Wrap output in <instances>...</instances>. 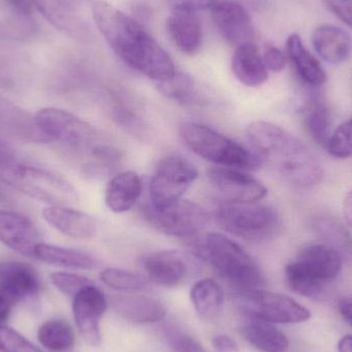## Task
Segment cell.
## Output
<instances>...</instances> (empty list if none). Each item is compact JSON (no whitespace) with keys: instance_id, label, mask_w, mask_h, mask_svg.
Here are the masks:
<instances>
[{"instance_id":"cell-1","label":"cell","mask_w":352,"mask_h":352,"mask_svg":"<svg viewBox=\"0 0 352 352\" xmlns=\"http://www.w3.org/2000/svg\"><path fill=\"white\" fill-rule=\"evenodd\" d=\"M92 14L97 28L126 65L159 84L175 78L177 72L170 56L140 23L101 0L93 3Z\"/></svg>"},{"instance_id":"cell-2","label":"cell","mask_w":352,"mask_h":352,"mask_svg":"<svg viewBox=\"0 0 352 352\" xmlns=\"http://www.w3.org/2000/svg\"><path fill=\"white\" fill-rule=\"evenodd\" d=\"M252 152L263 164L276 170L298 188H309L324 179L322 164L305 144L276 124L252 122L246 129Z\"/></svg>"},{"instance_id":"cell-3","label":"cell","mask_w":352,"mask_h":352,"mask_svg":"<svg viewBox=\"0 0 352 352\" xmlns=\"http://www.w3.org/2000/svg\"><path fill=\"white\" fill-rule=\"evenodd\" d=\"M195 254L223 278L242 289L256 291L265 278L254 258L234 240L221 233H208L197 239Z\"/></svg>"},{"instance_id":"cell-4","label":"cell","mask_w":352,"mask_h":352,"mask_svg":"<svg viewBox=\"0 0 352 352\" xmlns=\"http://www.w3.org/2000/svg\"><path fill=\"white\" fill-rule=\"evenodd\" d=\"M343 258L322 243L305 246L285 267V280L291 291L309 299H320L328 283L342 271Z\"/></svg>"},{"instance_id":"cell-5","label":"cell","mask_w":352,"mask_h":352,"mask_svg":"<svg viewBox=\"0 0 352 352\" xmlns=\"http://www.w3.org/2000/svg\"><path fill=\"white\" fill-rule=\"evenodd\" d=\"M179 134L184 144L197 156L219 166L254 170L263 165L252 151L202 124L184 122L179 126Z\"/></svg>"},{"instance_id":"cell-6","label":"cell","mask_w":352,"mask_h":352,"mask_svg":"<svg viewBox=\"0 0 352 352\" xmlns=\"http://www.w3.org/2000/svg\"><path fill=\"white\" fill-rule=\"evenodd\" d=\"M0 180L14 190L49 205L67 206L78 200V190L66 178L43 167L14 163L0 170Z\"/></svg>"},{"instance_id":"cell-7","label":"cell","mask_w":352,"mask_h":352,"mask_svg":"<svg viewBox=\"0 0 352 352\" xmlns=\"http://www.w3.org/2000/svg\"><path fill=\"white\" fill-rule=\"evenodd\" d=\"M215 219L228 233L252 242L268 241L280 232L278 212L269 205L226 201L215 209Z\"/></svg>"},{"instance_id":"cell-8","label":"cell","mask_w":352,"mask_h":352,"mask_svg":"<svg viewBox=\"0 0 352 352\" xmlns=\"http://www.w3.org/2000/svg\"><path fill=\"white\" fill-rule=\"evenodd\" d=\"M197 177L198 170L186 159L178 156L162 159L151 179V205L158 209L173 206L182 200Z\"/></svg>"},{"instance_id":"cell-9","label":"cell","mask_w":352,"mask_h":352,"mask_svg":"<svg viewBox=\"0 0 352 352\" xmlns=\"http://www.w3.org/2000/svg\"><path fill=\"white\" fill-rule=\"evenodd\" d=\"M238 302L248 318L271 324H301L311 318L307 308L283 294L262 289L242 292Z\"/></svg>"},{"instance_id":"cell-10","label":"cell","mask_w":352,"mask_h":352,"mask_svg":"<svg viewBox=\"0 0 352 352\" xmlns=\"http://www.w3.org/2000/svg\"><path fill=\"white\" fill-rule=\"evenodd\" d=\"M33 122L47 142H62L74 148L94 146V128L69 111L45 107L37 111Z\"/></svg>"},{"instance_id":"cell-11","label":"cell","mask_w":352,"mask_h":352,"mask_svg":"<svg viewBox=\"0 0 352 352\" xmlns=\"http://www.w3.org/2000/svg\"><path fill=\"white\" fill-rule=\"evenodd\" d=\"M142 214L155 230L175 237H192L203 231L208 223V215L204 209L188 200H180L163 209L148 204L142 209Z\"/></svg>"},{"instance_id":"cell-12","label":"cell","mask_w":352,"mask_h":352,"mask_svg":"<svg viewBox=\"0 0 352 352\" xmlns=\"http://www.w3.org/2000/svg\"><path fill=\"white\" fill-rule=\"evenodd\" d=\"M107 308V298L94 283L87 285L74 297L72 312L76 327L82 339L92 346L100 344V322Z\"/></svg>"},{"instance_id":"cell-13","label":"cell","mask_w":352,"mask_h":352,"mask_svg":"<svg viewBox=\"0 0 352 352\" xmlns=\"http://www.w3.org/2000/svg\"><path fill=\"white\" fill-rule=\"evenodd\" d=\"M207 176L228 202H258L268 194L264 184L239 169L214 167L207 171Z\"/></svg>"},{"instance_id":"cell-14","label":"cell","mask_w":352,"mask_h":352,"mask_svg":"<svg viewBox=\"0 0 352 352\" xmlns=\"http://www.w3.org/2000/svg\"><path fill=\"white\" fill-rule=\"evenodd\" d=\"M211 14L217 30L232 45L238 47L254 41V28L250 12L239 2L217 0Z\"/></svg>"},{"instance_id":"cell-15","label":"cell","mask_w":352,"mask_h":352,"mask_svg":"<svg viewBox=\"0 0 352 352\" xmlns=\"http://www.w3.org/2000/svg\"><path fill=\"white\" fill-rule=\"evenodd\" d=\"M0 242L10 250L33 258L41 237L34 223L24 215L0 209Z\"/></svg>"},{"instance_id":"cell-16","label":"cell","mask_w":352,"mask_h":352,"mask_svg":"<svg viewBox=\"0 0 352 352\" xmlns=\"http://www.w3.org/2000/svg\"><path fill=\"white\" fill-rule=\"evenodd\" d=\"M41 289L36 271L26 263L0 261V292L14 303L35 297Z\"/></svg>"},{"instance_id":"cell-17","label":"cell","mask_w":352,"mask_h":352,"mask_svg":"<svg viewBox=\"0 0 352 352\" xmlns=\"http://www.w3.org/2000/svg\"><path fill=\"white\" fill-rule=\"evenodd\" d=\"M43 217L54 229L74 239H91L99 229L98 221L92 215L67 206L49 205L43 208Z\"/></svg>"},{"instance_id":"cell-18","label":"cell","mask_w":352,"mask_h":352,"mask_svg":"<svg viewBox=\"0 0 352 352\" xmlns=\"http://www.w3.org/2000/svg\"><path fill=\"white\" fill-rule=\"evenodd\" d=\"M144 269L153 283L171 287L186 278L188 264L186 256L177 250H159L146 258Z\"/></svg>"},{"instance_id":"cell-19","label":"cell","mask_w":352,"mask_h":352,"mask_svg":"<svg viewBox=\"0 0 352 352\" xmlns=\"http://www.w3.org/2000/svg\"><path fill=\"white\" fill-rule=\"evenodd\" d=\"M312 45L316 54L330 64L343 63L352 54L351 35L334 25L318 26L312 34Z\"/></svg>"},{"instance_id":"cell-20","label":"cell","mask_w":352,"mask_h":352,"mask_svg":"<svg viewBox=\"0 0 352 352\" xmlns=\"http://www.w3.org/2000/svg\"><path fill=\"white\" fill-rule=\"evenodd\" d=\"M169 37L182 53L194 56L202 45V24L195 12L171 10L167 19Z\"/></svg>"},{"instance_id":"cell-21","label":"cell","mask_w":352,"mask_h":352,"mask_svg":"<svg viewBox=\"0 0 352 352\" xmlns=\"http://www.w3.org/2000/svg\"><path fill=\"white\" fill-rule=\"evenodd\" d=\"M111 302L118 314L136 324L158 322L167 314L162 302L148 296H117Z\"/></svg>"},{"instance_id":"cell-22","label":"cell","mask_w":352,"mask_h":352,"mask_svg":"<svg viewBox=\"0 0 352 352\" xmlns=\"http://www.w3.org/2000/svg\"><path fill=\"white\" fill-rule=\"evenodd\" d=\"M142 192V182L134 171L113 176L105 190V204L115 213H124L135 206Z\"/></svg>"},{"instance_id":"cell-23","label":"cell","mask_w":352,"mask_h":352,"mask_svg":"<svg viewBox=\"0 0 352 352\" xmlns=\"http://www.w3.org/2000/svg\"><path fill=\"white\" fill-rule=\"evenodd\" d=\"M232 72L241 84L260 87L268 80L269 72L258 47L252 43L238 45L232 57Z\"/></svg>"},{"instance_id":"cell-24","label":"cell","mask_w":352,"mask_h":352,"mask_svg":"<svg viewBox=\"0 0 352 352\" xmlns=\"http://www.w3.org/2000/svg\"><path fill=\"white\" fill-rule=\"evenodd\" d=\"M312 231L322 244L340 254L344 260L352 261V235L338 219L330 214H318L311 219Z\"/></svg>"},{"instance_id":"cell-25","label":"cell","mask_w":352,"mask_h":352,"mask_svg":"<svg viewBox=\"0 0 352 352\" xmlns=\"http://www.w3.org/2000/svg\"><path fill=\"white\" fill-rule=\"evenodd\" d=\"M287 50L292 63L303 82L311 87H320L326 82L327 74L320 62L306 49L297 33L289 35Z\"/></svg>"},{"instance_id":"cell-26","label":"cell","mask_w":352,"mask_h":352,"mask_svg":"<svg viewBox=\"0 0 352 352\" xmlns=\"http://www.w3.org/2000/svg\"><path fill=\"white\" fill-rule=\"evenodd\" d=\"M33 258L52 266L72 270H92L97 267V261L86 252L43 242L35 248Z\"/></svg>"},{"instance_id":"cell-27","label":"cell","mask_w":352,"mask_h":352,"mask_svg":"<svg viewBox=\"0 0 352 352\" xmlns=\"http://www.w3.org/2000/svg\"><path fill=\"white\" fill-rule=\"evenodd\" d=\"M241 333L244 339L260 351L285 352L289 349V339L271 322L250 318Z\"/></svg>"},{"instance_id":"cell-28","label":"cell","mask_w":352,"mask_h":352,"mask_svg":"<svg viewBox=\"0 0 352 352\" xmlns=\"http://www.w3.org/2000/svg\"><path fill=\"white\" fill-rule=\"evenodd\" d=\"M190 301L198 316L203 320H212L219 316L223 307V293L217 281L201 279L190 289Z\"/></svg>"},{"instance_id":"cell-29","label":"cell","mask_w":352,"mask_h":352,"mask_svg":"<svg viewBox=\"0 0 352 352\" xmlns=\"http://www.w3.org/2000/svg\"><path fill=\"white\" fill-rule=\"evenodd\" d=\"M39 343L47 351L65 352L76 342L74 330L63 320H51L43 322L37 332Z\"/></svg>"},{"instance_id":"cell-30","label":"cell","mask_w":352,"mask_h":352,"mask_svg":"<svg viewBox=\"0 0 352 352\" xmlns=\"http://www.w3.org/2000/svg\"><path fill=\"white\" fill-rule=\"evenodd\" d=\"M330 111L324 103L314 100L308 104L305 126L312 140L320 146H327L330 140Z\"/></svg>"},{"instance_id":"cell-31","label":"cell","mask_w":352,"mask_h":352,"mask_svg":"<svg viewBox=\"0 0 352 352\" xmlns=\"http://www.w3.org/2000/svg\"><path fill=\"white\" fill-rule=\"evenodd\" d=\"M100 279L105 285L119 292L138 293L148 289V283L142 275L120 268L101 271Z\"/></svg>"},{"instance_id":"cell-32","label":"cell","mask_w":352,"mask_h":352,"mask_svg":"<svg viewBox=\"0 0 352 352\" xmlns=\"http://www.w3.org/2000/svg\"><path fill=\"white\" fill-rule=\"evenodd\" d=\"M161 85V91L182 104H192L198 97V89L190 76L176 74L175 78Z\"/></svg>"},{"instance_id":"cell-33","label":"cell","mask_w":352,"mask_h":352,"mask_svg":"<svg viewBox=\"0 0 352 352\" xmlns=\"http://www.w3.org/2000/svg\"><path fill=\"white\" fill-rule=\"evenodd\" d=\"M37 32V24L32 16L12 14L10 18L0 21V39L25 41Z\"/></svg>"},{"instance_id":"cell-34","label":"cell","mask_w":352,"mask_h":352,"mask_svg":"<svg viewBox=\"0 0 352 352\" xmlns=\"http://www.w3.org/2000/svg\"><path fill=\"white\" fill-rule=\"evenodd\" d=\"M329 154L337 159L352 157V117L341 124L330 136L326 146Z\"/></svg>"},{"instance_id":"cell-35","label":"cell","mask_w":352,"mask_h":352,"mask_svg":"<svg viewBox=\"0 0 352 352\" xmlns=\"http://www.w3.org/2000/svg\"><path fill=\"white\" fill-rule=\"evenodd\" d=\"M51 281L56 289L72 298L87 285H93V281L87 277L70 272L52 273Z\"/></svg>"},{"instance_id":"cell-36","label":"cell","mask_w":352,"mask_h":352,"mask_svg":"<svg viewBox=\"0 0 352 352\" xmlns=\"http://www.w3.org/2000/svg\"><path fill=\"white\" fill-rule=\"evenodd\" d=\"M0 351L43 352L22 335L2 324H0Z\"/></svg>"},{"instance_id":"cell-37","label":"cell","mask_w":352,"mask_h":352,"mask_svg":"<svg viewBox=\"0 0 352 352\" xmlns=\"http://www.w3.org/2000/svg\"><path fill=\"white\" fill-rule=\"evenodd\" d=\"M168 337L175 352H207L198 341L184 333L170 332Z\"/></svg>"},{"instance_id":"cell-38","label":"cell","mask_w":352,"mask_h":352,"mask_svg":"<svg viewBox=\"0 0 352 352\" xmlns=\"http://www.w3.org/2000/svg\"><path fill=\"white\" fill-rule=\"evenodd\" d=\"M263 61L268 72H281L287 65V58L285 54L274 45H268L265 49Z\"/></svg>"},{"instance_id":"cell-39","label":"cell","mask_w":352,"mask_h":352,"mask_svg":"<svg viewBox=\"0 0 352 352\" xmlns=\"http://www.w3.org/2000/svg\"><path fill=\"white\" fill-rule=\"evenodd\" d=\"M217 0H169L170 10L195 12L212 8Z\"/></svg>"},{"instance_id":"cell-40","label":"cell","mask_w":352,"mask_h":352,"mask_svg":"<svg viewBox=\"0 0 352 352\" xmlns=\"http://www.w3.org/2000/svg\"><path fill=\"white\" fill-rule=\"evenodd\" d=\"M328 10L352 29V0H322Z\"/></svg>"},{"instance_id":"cell-41","label":"cell","mask_w":352,"mask_h":352,"mask_svg":"<svg viewBox=\"0 0 352 352\" xmlns=\"http://www.w3.org/2000/svg\"><path fill=\"white\" fill-rule=\"evenodd\" d=\"M12 14L32 16L37 10L36 0H4Z\"/></svg>"},{"instance_id":"cell-42","label":"cell","mask_w":352,"mask_h":352,"mask_svg":"<svg viewBox=\"0 0 352 352\" xmlns=\"http://www.w3.org/2000/svg\"><path fill=\"white\" fill-rule=\"evenodd\" d=\"M215 352H239L237 343L227 335H217L212 339Z\"/></svg>"},{"instance_id":"cell-43","label":"cell","mask_w":352,"mask_h":352,"mask_svg":"<svg viewBox=\"0 0 352 352\" xmlns=\"http://www.w3.org/2000/svg\"><path fill=\"white\" fill-rule=\"evenodd\" d=\"M14 163V153L6 142L0 140V170L8 168Z\"/></svg>"},{"instance_id":"cell-44","label":"cell","mask_w":352,"mask_h":352,"mask_svg":"<svg viewBox=\"0 0 352 352\" xmlns=\"http://www.w3.org/2000/svg\"><path fill=\"white\" fill-rule=\"evenodd\" d=\"M14 304L16 303L8 296L0 292V324L8 320Z\"/></svg>"},{"instance_id":"cell-45","label":"cell","mask_w":352,"mask_h":352,"mask_svg":"<svg viewBox=\"0 0 352 352\" xmlns=\"http://www.w3.org/2000/svg\"><path fill=\"white\" fill-rule=\"evenodd\" d=\"M338 310L342 318L352 327V298H344L338 303Z\"/></svg>"},{"instance_id":"cell-46","label":"cell","mask_w":352,"mask_h":352,"mask_svg":"<svg viewBox=\"0 0 352 352\" xmlns=\"http://www.w3.org/2000/svg\"><path fill=\"white\" fill-rule=\"evenodd\" d=\"M343 217L352 231V190L349 192L343 201Z\"/></svg>"},{"instance_id":"cell-47","label":"cell","mask_w":352,"mask_h":352,"mask_svg":"<svg viewBox=\"0 0 352 352\" xmlns=\"http://www.w3.org/2000/svg\"><path fill=\"white\" fill-rule=\"evenodd\" d=\"M339 352H352V335H345L338 342Z\"/></svg>"},{"instance_id":"cell-48","label":"cell","mask_w":352,"mask_h":352,"mask_svg":"<svg viewBox=\"0 0 352 352\" xmlns=\"http://www.w3.org/2000/svg\"><path fill=\"white\" fill-rule=\"evenodd\" d=\"M3 188L0 186V201L4 200L6 199V194H4Z\"/></svg>"},{"instance_id":"cell-49","label":"cell","mask_w":352,"mask_h":352,"mask_svg":"<svg viewBox=\"0 0 352 352\" xmlns=\"http://www.w3.org/2000/svg\"><path fill=\"white\" fill-rule=\"evenodd\" d=\"M0 107H4V101L0 98Z\"/></svg>"}]
</instances>
